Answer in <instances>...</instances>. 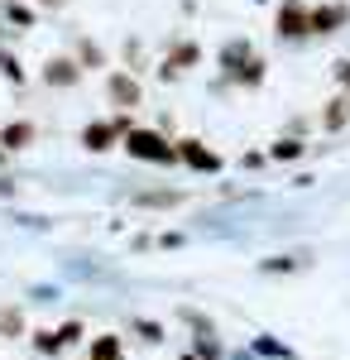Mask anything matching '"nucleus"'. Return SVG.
I'll return each instance as SVG.
<instances>
[{
  "instance_id": "1",
  "label": "nucleus",
  "mask_w": 350,
  "mask_h": 360,
  "mask_svg": "<svg viewBox=\"0 0 350 360\" xmlns=\"http://www.w3.org/2000/svg\"><path fill=\"white\" fill-rule=\"evenodd\" d=\"M125 154L139 159V164H178V149L159 130H130L125 135Z\"/></svg>"
},
{
  "instance_id": "2",
  "label": "nucleus",
  "mask_w": 350,
  "mask_h": 360,
  "mask_svg": "<svg viewBox=\"0 0 350 360\" xmlns=\"http://www.w3.org/2000/svg\"><path fill=\"white\" fill-rule=\"evenodd\" d=\"M125 135H130V125H125L120 115H115V120H91V125L82 130V144H86L91 154H101V149H110L115 139H125Z\"/></svg>"
},
{
  "instance_id": "3",
  "label": "nucleus",
  "mask_w": 350,
  "mask_h": 360,
  "mask_svg": "<svg viewBox=\"0 0 350 360\" xmlns=\"http://www.w3.org/2000/svg\"><path fill=\"white\" fill-rule=\"evenodd\" d=\"M173 149H178V164L197 168V173H221V159H216V154L207 149V144H202V139H178Z\"/></svg>"
},
{
  "instance_id": "4",
  "label": "nucleus",
  "mask_w": 350,
  "mask_h": 360,
  "mask_svg": "<svg viewBox=\"0 0 350 360\" xmlns=\"http://www.w3.org/2000/svg\"><path fill=\"white\" fill-rule=\"evenodd\" d=\"M86 360H125V336H91V346H86Z\"/></svg>"
},
{
  "instance_id": "5",
  "label": "nucleus",
  "mask_w": 350,
  "mask_h": 360,
  "mask_svg": "<svg viewBox=\"0 0 350 360\" xmlns=\"http://www.w3.org/2000/svg\"><path fill=\"white\" fill-rule=\"evenodd\" d=\"M110 101H120L125 111L139 106V82L130 77V72H110Z\"/></svg>"
},
{
  "instance_id": "6",
  "label": "nucleus",
  "mask_w": 350,
  "mask_h": 360,
  "mask_svg": "<svg viewBox=\"0 0 350 360\" xmlns=\"http://www.w3.org/2000/svg\"><path fill=\"white\" fill-rule=\"evenodd\" d=\"M278 34H283V39L307 34V10H302L297 0H288V5H283V15H278Z\"/></svg>"
},
{
  "instance_id": "7",
  "label": "nucleus",
  "mask_w": 350,
  "mask_h": 360,
  "mask_svg": "<svg viewBox=\"0 0 350 360\" xmlns=\"http://www.w3.org/2000/svg\"><path fill=\"white\" fill-rule=\"evenodd\" d=\"M77 77H82V68L72 58H53V63L44 68V82H53V86H72Z\"/></svg>"
},
{
  "instance_id": "8",
  "label": "nucleus",
  "mask_w": 350,
  "mask_h": 360,
  "mask_svg": "<svg viewBox=\"0 0 350 360\" xmlns=\"http://www.w3.org/2000/svg\"><path fill=\"white\" fill-rule=\"evenodd\" d=\"M29 144H34V125L29 120H15V125L0 130V149H29Z\"/></svg>"
},
{
  "instance_id": "9",
  "label": "nucleus",
  "mask_w": 350,
  "mask_h": 360,
  "mask_svg": "<svg viewBox=\"0 0 350 360\" xmlns=\"http://www.w3.org/2000/svg\"><path fill=\"white\" fill-rule=\"evenodd\" d=\"M197 58H202V49H197V44H183L178 53L168 58V68H163V77H178L183 68H197Z\"/></svg>"
},
{
  "instance_id": "10",
  "label": "nucleus",
  "mask_w": 350,
  "mask_h": 360,
  "mask_svg": "<svg viewBox=\"0 0 350 360\" xmlns=\"http://www.w3.org/2000/svg\"><path fill=\"white\" fill-rule=\"evenodd\" d=\"M341 20H346V10L326 5V10H317V15H307V29H317V34H326V29H336Z\"/></svg>"
},
{
  "instance_id": "11",
  "label": "nucleus",
  "mask_w": 350,
  "mask_h": 360,
  "mask_svg": "<svg viewBox=\"0 0 350 360\" xmlns=\"http://www.w3.org/2000/svg\"><path fill=\"white\" fill-rule=\"evenodd\" d=\"M34 351H39L44 360L63 356V341H58V332H34Z\"/></svg>"
},
{
  "instance_id": "12",
  "label": "nucleus",
  "mask_w": 350,
  "mask_h": 360,
  "mask_svg": "<svg viewBox=\"0 0 350 360\" xmlns=\"http://www.w3.org/2000/svg\"><path fill=\"white\" fill-rule=\"evenodd\" d=\"M139 207H178L183 202V193H135Z\"/></svg>"
},
{
  "instance_id": "13",
  "label": "nucleus",
  "mask_w": 350,
  "mask_h": 360,
  "mask_svg": "<svg viewBox=\"0 0 350 360\" xmlns=\"http://www.w3.org/2000/svg\"><path fill=\"white\" fill-rule=\"evenodd\" d=\"M82 336H86V327H82V322H63V327H58V341H63V351H67V346H77Z\"/></svg>"
},
{
  "instance_id": "14",
  "label": "nucleus",
  "mask_w": 350,
  "mask_h": 360,
  "mask_svg": "<svg viewBox=\"0 0 350 360\" xmlns=\"http://www.w3.org/2000/svg\"><path fill=\"white\" fill-rule=\"evenodd\" d=\"M135 332L144 336L149 346H159V341H163V327H159V322H149V317H139V322H135Z\"/></svg>"
},
{
  "instance_id": "15",
  "label": "nucleus",
  "mask_w": 350,
  "mask_h": 360,
  "mask_svg": "<svg viewBox=\"0 0 350 360\" xmlns=\"http://www.w3.org/2000/svg\"><path fill=\"white\" fill-rule=\"evenodd\" d=\"M269 154H273V159H297V154H302V144H297V139H278Z\"/></svg>"
},
{
  "instance_id": "16",
  "label": "nucleus",
  "mask_w": 350,
  "mask_h": 360,
  "mask_svg": "<svg viewBox=\"0 0 350 360\" xmlns=\"http://www.w3.org/2000/svg\"><path fill=\"white\" fill-rule=\"evenodd\" d=\"M0 72H5L10 82H25V68H20V63H15L10 53H0Z\"/></svg>"
},
{
  "instance_id": "17",
  "label": "nucleus",
  "mask_w": 350,
  "mask_h": 360,
  "mask_svg": "<svg viewBox=\"0 0 350 360\" xmlns=\"http://www.w3.org/2000/svg\"><path fill=\"white\" fill-rule=\"evenodd\" d=\"M20 327H25V322H20V312H15V307H10V312H0V332H20Z\"/></svg>"
},
{
  "instance_id": "18",
  "label": "nucleus",
  "mask_w": 350,
  "mask_h": 360,
  "mask_svg": "<svg viewBox=\"0 0 350 360\" xmlns=\"http://www.w3.org/2000/svg\"><path fill=\"white\" fill-rule=\"evenodd\" d=\"M350 115V106L346 101H336V106H331V111H326V125H341V120H346Z\"/></svg>"
},
{
  "instance_id": "19",
  "label": "nucleus",
  "mask_w": 350,
  "mask_h": 360,
  "mask_svg": "<svg viewBox=\"0 0 350 360\" xmlns=\"http://www.w3.org/2000/svg\"><path fill=\"white\" fill-rule=\"evenodd\" d=\"M183 360H202V356H197V351H183Z\"/></svg>"
},
{
  "instance_id": "20",
  "label": "nucleus",
  "mask_w": 350,
  "mask_h": 360,
  "mask_svg": "<svg viewBox=\"0 0 350 360\" xmlns=\"http://www.w3.org/2000/svg\"><path fill=\"white\" fill-rule=\"evenodd\" d=\"M39 5H63V0H39Z\"/></svg>"
},
{
  "instance_id": "21",
  "label": "nucleus",
  "mask_w": 350,
  "mask_h": 360,
  "mask_svg": "<svg viewBox=\"0 0 350 360\" xmlns=\"http://www.w3.org/2000/svg\"><path fill=\"white\" fill-rule=\"evenodd\" d=\"M0 159H5V149H0Z\"/></svg>"
}]
</instances>
